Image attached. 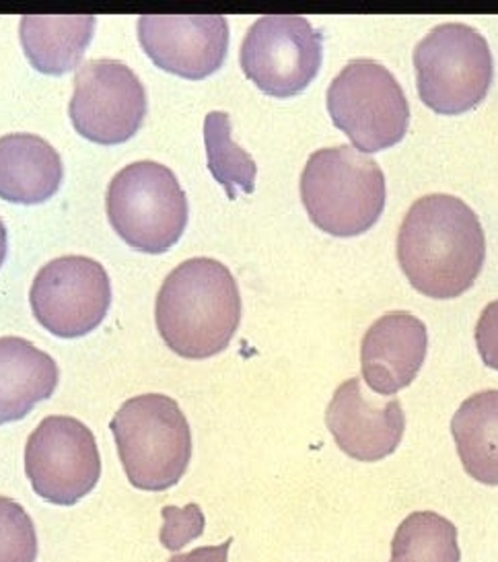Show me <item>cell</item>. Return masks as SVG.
<instances>
[{"instance_id":"cell-22","label":"cell","mask_w":498,"mask_h":562,"mask_svg":"<svg viewBox=\"0 0 498 562\" xmlns=\"http://www.w3.org/2000/svg\"><path fill=\"white\" fill-rule=\"evenodd\" d=\"M163 528H161V544L167 550L178 552L183 546L200 538L204 533V513L196 503H190L188 507H166L163 509Z\"/></svg>"},{"instance_id":"cell-20","label":"cell","mask_w":498,"mask_h":562,"mask_svg":"<svg viewBox=\"0 0 498 562\" xmlns=\"http://www.w3.org/2000/svg\"><path fill=\"white\" fill-rule=\"evenodd\" d=\"M204 145L208 169L216 182L227 190V196L237 199V190L251 194L258 167L248 150L233 140L229 114L211 112L204 117Z\"/></svg>"},{"instance_id":"cell-3","label":"cell","mask_w":498,"mask_h":562,"mask_svg":"<svg viewBox=\"0 0 498 562\" xmlns=\"http://www.w3.org/2000/svg\"><path fill=\"white\" fill-rule=\"evenodd\" d=\"M387 199L382 167L349 145L319 149L301 173V200L314 225L336 237L366 233Z\"/></svg>"},{"instance_id":"cell-19","label":"cell","mask_w":498,"mask_h":562,"mask_svg":"<svg viewBox=\"0 0 498 562\" xmlns=\"http://www.w3.org/2000/svg\"><path fill=\"white\" fill-rule=\"evenodd\" d=\"M389 562H462L457 528L439 513H410L396 529Z\"/></svg>"},{"instance_id":"cell-10","label":"cell","mask_w":498,"mask_h":562,"mask_svg":"<svg viewBox=\"0 0 498 562\" xmlns=\"http://www.w3.org/2000/svg\"><path fill=\"white\" fill-rule=\"evenodd\" d=\"M68 116L87 140L122 145L140 131L147 116L145 85L120 60H89L75 75Z\"/></svg>"},{"instance_id":"cell-13","label":"cell","mask_w":498,"mask_h":562,"mask_svg":"<svg viewBox=\"0 0 498 562\" xmlns=\"http://www.w3.org/2000/svg\"><path fill=\"white\" fill-rule=\"evenodd\" d=\"M326 425L336 446L356 462H382L396 453L406 414L398 400L366 397L361 380H347L336 392L326 411Z\"/></svg>"},{"instance_id":"cell-14","label":"cell","mask_w":498,"mask_h":562,"mask_svg":"<svg viewBox=\"0 0 498 562\" xmlns=\"http://www.w3.org/2000/svg\"><path fill=\"white\" fill-rule=\"evenodd\" d=\"M429 350V331L410 312L382 315L363 336L361 369L380 396H394L416 380Z\"/></svg>"},{"instance_id":"cell-24","label":"cell","mask_w":498,"mask_h":562,"mask_svg":"<svg viewBox=\"0 0 498 562\" xmlns=\"http://www.w3.org/2000/svg\"><path fill=\"white\" fill-rule=\"evenodd\" d=\"M233 538L218 546H202L188 554H178L167 562H229Z\"/></svg>"},{"instance_id":"cell-12","label":"cell","mask_w":498,"mask_h":562,"mask_svg":"<svg viewBox=\"0 0 498 562\" xmlns=\"http://www.w3.org/2000/svg\"><path fill=\"white\" fill-rule=\"evenodd\" d=\"M136 30L157 67L190 81L211 77L229 50V23L223 15H143Z\"/></svg>"},{"instance_id":"cell-1","label":"cell","mask_w":498,"mask_h":562,"mask_svg":"<svg viewBox=\"0 0 498 562\" xmlns=\"http://www.w3.org/2000/svg\"><path fill=\"white\" fill-rule=\"evenodd\" d=\"M486 237L464 200L429 194L416 200L398 233V262L418 293L453 299L480 277Z\"/></svg>"},{"instance_id":"cell-5","label":"cell","mask_w":498,"mask_h":562,"mask_svg":"<svg viewBox=\"0 0 498 562\" xmlns=\"http://www.w3.org/2000/svg\"><path fill=\"white\" fill-rule=\"evenodd\" d=\"M418 95L441 116L474 110L495 77L493 52L486 37L465 23H443L416 46Z\"/></svg>"},{"instance_id":"cell-15","label":"cell","mask_w":498,"mask_h":562,"mask_svg":"<svg viewBox=\"0 0 498 562\" xmlns=\"http://www.w3.org/2000/svg\"><path fill=\"white\" fill-rule=\"evenodd\" d=\"M65 176L58 150L37 134H4L0 138V199L15 204L50 200Z\"/></svg>"},{"instance_id":"cell-23","label":"cell","mask_w":498,"mask_h":562,"mask_svg":"<svg viewBox=\"0 0 498 562\" xmlns=\"http://www.w3.org/2000/svg\"><path fill=\"white\" fill-rule=\"evenodd\" d=\"M476 347L482 361L498 371V299L488 303L476 324Z\"/></svg>"},{"instance_id":"cell-25","label":"cell","mask_w":498,"mask_h":562,"mask_svg":"<svg viewBox=\"0 0 498 562\" xmlns=\"http://www.w3.org/2000/svg\"><path fill=\"white\" fill-rule=\"evenodd\" d=\"M7 246H9V237H7V227H4V223H2V218H0V266L4 262V258H7Z\"/></svg>"},{"instance_id":"cell-17","label":"cell","mask_w":498,"mask_h":562,"mask_svg":"<svg viewBox=\"0 0 498 562\" xmlns=\"http://www.w3.org/2000/svg\"><path fill=\"white\" fill-rule=\"evenodd\" d=\"M93 32V15H23L19 23L27 60L46 75H63L77 67Z\"/></svg>"},{"instance_id":"cell-4","label":"cell","mask_w":498,"mask_h":562,"mask_svg":"<svg viewBox=\"0 0 498 562\" xmlns=\"http://www.w3.org/2000/svg\"><path fill=\"white\" fill-rule=\"evenodd\" d=\"M110 429L134 488L163 493L183 479L192 460V430L173 397H131L114 414Z\"/></svg>"},{"instance_id":"cell-21","label":"cell","mask_w":498,"mask_h":562,"mask_svg":"<svg viewBox=\"0 0 498 562\" xmlns=\"http://www.w3.org/2000/svg\"><path fill=\"white\" fill-rule=\"evenodd\" d=\"M37 533L23 505L0 496V562H35Z\"/></svg>"},{"instance_id":"cell-8","label":"cell","mask_w":498,"mask_h":562,"mask_svg":"<svg viewBox=\"0 0 498 562\" xmlns=\"http://www.w3.org/2000/svg\"><path fill=\"white\" fill-rule=\"evenodd\" d=\"M25 474L44 501L60 507L77 505L101 479L93 430L72 416L44 418L25 446Z\"/></svg>"},{"instance_id":"cell-11","label":"cell","mask_w":498,"mask_h":562,"mask_svg":"<svg viewBox=\"0 0 498 562\" xmlns=\"http://www.w3.org/2000/svg\"><path fill=\"white\" fill-rule=\"evenodd\" d=\"M32 312L46 330L79 338L95 330L112 303L107 270L89 256H63L35 274Z\"/></svg>"},{"instance_id":"cell-2","label":"cell","mask_w":498,"mask_h":562,"mask_svg":"<svg viewBox=\"0 0 498 562\" xmlns=\"http://www.w3.org/2000/svg\"><path fill=\"white\" fill-rule=\"evenodd\" d=\"M157 330L183 359H211L231 345L241 295L231 270L213 258H190L169 272L155 303Z\"/></svg>"},{"instance_id":"cell-16","label":"cell","mask_w":498,"mask_h":562,"mask_svg":"<svg viewBox=\"0 0 498 562\" xmlns=\"http://www.w3.org/2000/svg\"><path fill=\"white\" fill-rule=\"evenodd\" d=\"M58 364L19 336L0 338V425L15 423L48 400L58 385Z\"/></svg>"},{"instance_id":"cell-6","label":"cell","mask_w":498,"mask_h":562,"mask_svg":"<svg viewBox=\"0 0 498 562\" xmlns=\"http://www.w3.org/2000/svg\"><path fill=\"white\" fill-rule=\"evenodd\" d=\"M114 232L138 251L163 254L188 225V199L176 173L157 161H136L120 169L105 196Z\"/></svg>"},{"instance_id":"cell-7","label":"cell","mask_w":498,"mask_h":562,"mask_svg":"<svg viewBox=\"0 0 498 562\" xmlns=\"http://www.w3.org/2000/svg\"><path fill=\"white\" fill-rule=\"evenodd\" d=\"M328 112L333 126L365 155L398 145L410 124V105L398 79L369 58L340 70L328 87Z\"/></svg>"},{"instance_id":"cell-9","label":"cell","mask_w":498,"mask_h":562,"mask_svg":"<svg viewBox=\"0 0 498 562\" xmlns=\"http://www.w3.org/2000/svg\"><path fill=\"white\" fill-rule=\"evenodd\" d=\"M241 68L272 98H293L307 89L324 60V37L299 15H264L241 44Z\"/></svg>"},{"instance_id":"cell-18","label":"cell","mask_w":498,"mask_h":562,"mask_svg":"<svg viewBox=\"0 0 498 562\" xmlns=\"http://www.w3.org/2000/svg\"><path fill=\"white\" fill-rule=\"evenodd\" d=\"M451 435L467 476L498 486V390L467 397L451 418Z\"/></svg>"}]
</instances>
